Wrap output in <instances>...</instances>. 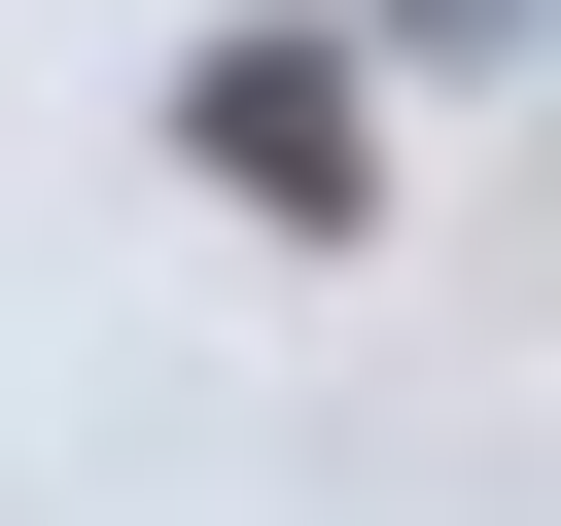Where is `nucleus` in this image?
Returning <instances> with one entry per match:
<instances>
[{"mask_svg":"<svg viewBox=\"0 0 561 526\" xmlns=\"http://www.w3.org/2000/svg\"><path fill=\"white\" fill-rule=\"evenodd\" d=\"M175 140H210L280 245H351V210H386V140H351V35H210V70H175Z\"/></svg>","mask_w":561,"mask_h":526,"instance_id":"nucleus-1","label":"nucleus"},{"mask_svg":"<svg viewBox=\"0 0 561 526\" xmlns=\"http://www.w3.org/2000/svg\"><path fill=\"white\" fill-rule=\"evenodd\" d=\"M386 35H456V70H491V35H561V0H386Z\"/></svg>","mask_w":561,"mask_h":526,"instance_id":"nucleus-2","label":"nucleus"}]
</instances>
